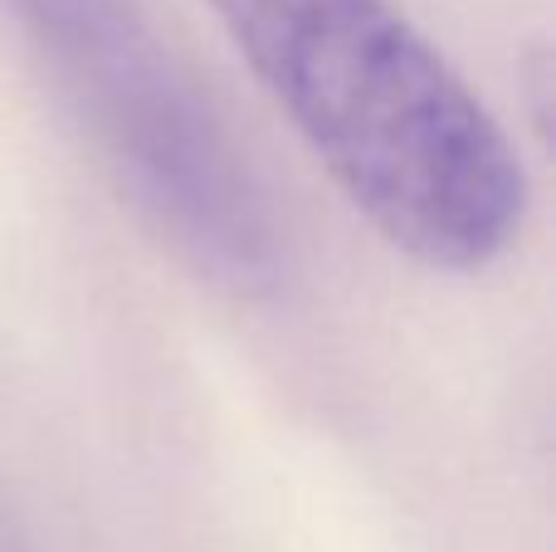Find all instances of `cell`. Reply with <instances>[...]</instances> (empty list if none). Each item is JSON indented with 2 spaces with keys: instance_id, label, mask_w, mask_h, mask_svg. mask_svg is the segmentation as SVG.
Wrapping results in <instances>:
<instances>
[{
  "instance_id": "2",
  "label": "cell",
  "mask_w": 556,
  "mask_h": 552,
  "mask_svg": "<svg viewBox=\"0 0 556 552\" xmlns=\"http://www.w3.org/2000/svg\"><path fill=\"white\" fill-rule=\"evenodd\" d=\"M0 5L54 68L147 221L220 289H274L283 244L269 196L137 0Z\"/></svg>"
},
{
  "instance_id": "3",
  "label": "cell",
  "mask_w": 556,
  "mask_h": 552,
  "mask_svg": "<svg viewBox=\"0 0 556 552\" xmlns=\"http://www.w3.org/2000/svg\"><path fill=\"white\" fill-rule=\"evenodd\" d=\"M0 552H35V538H29L20 509L10 504V494L0 489Z\"/></svg>"
},
{
  "instance_id": "1",
  "label": "cell",
  "mask_w": 556,
  "mask_h": 552,
  "mask_svg": "<svg viewBox=\"0 0 556 552\" xmlns=\"http://www.w3.org/2000/svg\"><path fill=\"white\" fill-rule=\"evenodd\" d=\"M352 211L405 260L479 274L528 221V172L395 0H211Z\"/></svg>"
}]
</instances>
